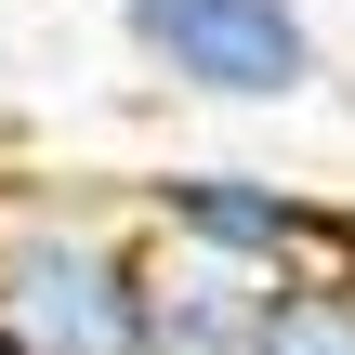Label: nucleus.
Returning <instances> with one entry per match:
<instances>
[{
    "label": "nucleus",
    "instance_id": "1",
    "mask_svg": "<svg viewBox=\"0 0 355 355\" xmlns=\"http://www.w3.org/2000/svg\"><path fill=\"white\" fill-rule=\"evenodd\" d=\"M145 263H158L145 224L13 198L0 211V355H145Z\"/></svg>",
    "mask_w": 355,
    "mask_h": 355
},
{
    "label": "nucleus",
    "instance_id": "2",
    "mask_svg": "<svg viewBox=\"0 0 355 355\" xmlns=\"http://www.w3.org/2000/svg\"><path fill=\"white\" fill-rule=\"evenodd\" d=\"M119 26L198 105H303L329 79V40L303 0H119Z\"/></svg>",
    "mask_w": 355,
    "mask_h": 355
},
{
    "label": "nucleus",
    "instance_id": "3",
    "mask_svg": "<svg viewBox=\"0 0 355 355\" xmlns=\"http://www.w3.org/2000/svg\"><path fill=\"white\" fill-rule=\"evenodd\" d=\"M132 224H145L158 250H211V263H250V277L343 263V198H316V184H277V171H237V158L145 171V184H132Z\"/></svg>",
    "mask_w": 355,
    "mask_h": 355
},
{
    "label": "nucleus",
    "instance_id": "4",
    "mask_svg": "<svg viewBox=\"0 0 355 355\" xmlns=\"http://www.w3.org/2000/svg\"><path fill=\"white\" fill-rule=\"evenodd\" d=\"M263 329V277L211 263V250H158L145 263V355H250Z\"/></svg>",
    "mask_w": 355,
    "mask_h": 355
},
{
    "label": "nucleus",
    "instance_id": "5",
    "mask_svg": "<svg viewBox=\"0 0 355 355\" xmlns=\"http://www.w3.org/2000/svg\"><path fill=\"white\" fill-rule=\"evenodd\" d=\"M250 355H355V263H290V277H263Z\"/></svg>",
    "mask_w": 355,
    "mask_h": 355
},
{
    "label": "nucleus",
    "instance_id": "6",
    "mask_svg": "<svg viewBox=\"0 0 355 355\" xmlns=\"http://www.w3.org/2000/svg\"><path fill=\"white\" fill-rule=\"evenodd\" d=\"M343 263H355V211H343Z\"/></svg>",
    "mask_w": 355,
    "mask_h": 355
}]
</instances>
